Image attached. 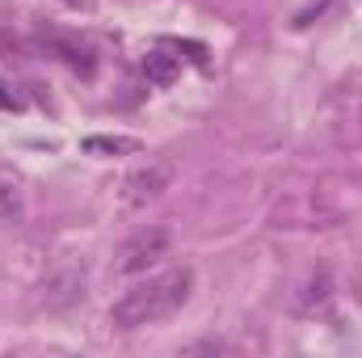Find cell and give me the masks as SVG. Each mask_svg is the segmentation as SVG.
Segmentation results:
<instances>
[{"label":"cell","mask_w":362,"mask_h":358,"mask_svg":"<svg viewBox=\"0 0 362 358\" xmlns=\"http://www.w3.org/2000/svg\"><path fill=\"white\" fill-rule=\"evenodd\" d=\"M189 291H194V270L189 266H173V270H160V274H148V278H139L135 287H127V291L110 304V325L122 329V333L160 325V321H169L173 312H181V308L189 304Z\"/></svg>","instance_id":"1"},{"label":"cell","mask_w":362,"mask_h":358,"mask_svg":"<svg viewBox=\"0 0 362 358\" xmlns=\"http://www.w3.org/2000/svg\"><path fill=\"white\" fill-rule=\"evenodd\" d=\"M169 249H173V232L160 228V224H148V228H139L135 236H127V241L118 245V253H114L110 270H114L118 278L148 274L152 266H160V262L169 258Z\"/></svg>","instance_id":"2"},{"label":"cell","mask_w":362,"mask_h":358,"mask_svg":"<svg viewBox=\"0 0 362 358\" xmlns=\"http://www.w3.org/2000/svg\"><path fill=\"white\" fill-rule=\"evenodd\" d=\"M169 185H173V169H169V165H156V161H148L144 169H135L131 178L122 181V207L139 211V207L156 202V198H160Z\"/></svg>","instance_id":"3"},{"label":"cell","mask_w":362,"mask_h":358,"mask_svg":"<svg viewBox=\"0 0 362 358\" xmlns=\"http://www.w3.org/2000/svg\"><path fill=\"white\" fill-rule=\"evenodd\" d=\"M181 72V55H169V47H156L148 59H144V76L156 85V89H169Z\"/></svg>","instance_id":"4"},{"label":"cell","mask_w":362,"mask_h":358,"mask_svg":"<svg viewBox=\"0 0 362 358\" xmlns=\"http://www.w3.org/2000/svg\"><path fill=\"white\" fill-rule=\"evenodd\" d=\"M81 148H85L89 156H135L144 144H139L135 135H89Z\"/></svg>","instance_id":"5"},{"label":"cell","mask_w":362,"mask_h":358,"mask_svg":"<svg viewBox=\"0 0 362 358\" xmlns=\"http://www.w3.org/2000/svg\"><path fill=\"white\" fill-rule=\"evenodd\" d=\"M21 215V178L0 169V219H13Z\"/></svg>","instance_id":"6"},{"label":"cell","mask_w":362,"mask_h":358,"mask_svg":"<svg viewBox=\"0 0 362 358\" xmlns=\"http://www.w3.org/2000/svg\"><path fill=\"white\" fill-rule=\"evenodd\" d=\"M17 105H21V101H17L13 93H4V85H0V110H17Z\"/></svg>","instance_id":"7"},{"label":"cell","mask_w":362,"mask_h":358,"mask_svg":"<svg viewBox=\"0 0 362 358\" xmlns=\"http://www.w3.org/2000/svg\"><path fill=\"white\" fill-rule=\"evenodd\" d=\"M68 8H93V0H64Z\"/></svg>","instance_id":"8"}]
</instances>
